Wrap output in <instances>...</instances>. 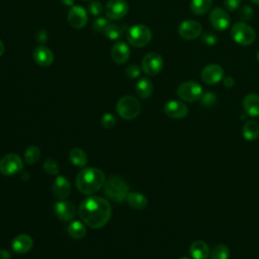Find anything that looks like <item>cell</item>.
<instances>
[{
    "mask_svg": "<svg viewBox=\"0 0 259 259\" xmlns=\"http://www.w3.org/2000/svg\"><path fill=\"white\" fill-rule=\"evenodd\" d=\"M78 214L85 225L92 229H100L110 220L111 207L105 199L89 197L80 204Z\"/></svg>",
    "mask_w": 259,
    "mask_h": 259,
    "instance_id": "cell-1",
    "label": "cell"
},
{
    "mask_svg": "<svg viewBox=\"0 0 259 259\" xmlns=\"http://www.w3.org/2000/svg\"><path fill=\"white\" fill-rule=\"evenodd\" d=\"M127 40L136 48H143L151 42L152 32L144 25H137L127 32Z\"/></svg>",
    "mask_w": 259,
    "mask_h": 259,
    "instance_id": "cell-5",
    "label": "cell"
},
{
    "mask_svg": "<svg viewBox=\"0 0 259 259\" xmlns=\"http://www.w3.org/2000/svg\"><path fill=\"white\" fill-rule=\"evenodd\" d=\"M68 234L69 236L75 239V240H80L83 239L86 235V228L83 223L80 221H73L69 224L68 228Z\"/></svg>",
    "mask_w": 259,
    "mask_h": 259,
    "instance_id": "cell-25",
    "label": "cell"
},
{
    "mask_svg": "<svg viewBox=\"0 0 259 259\" xmlns=\"http://www.w3.org/2000/svg\"><path fill=\"white\" fill-rule=\"evenodd\" d=\"M34 60L41 67H49L54 61V54L47 47L40 46L34 51Z\"/></svg>",
    "mask_w": 259,
    "mask_h": 259,
    "instance_id": "cell-20",
    "label": "cell"
},
{
    "mask_svg": "<svg viewBox=\"0 0 259 259\" xmlns=\"http://www.w3.org/2000/svg\"><path fill=\"white\" fill-rule=\"evenodd\" d=\"M54 210L56 216L65 222H69L74 219L76 215V207L75 206L69 201H59L55 207Z\"/></svg>",
    "mask_w": 259,
    "mask_h": 259,
    "instance_id": "cell-15",
    "label": "cell"
},
{
    "mask_svg": "<svg viewBox=\"0 0 259 259\" xmlns=\"http://www.w3.org/2000/svg\"><path fill=\"white\" fill-rule=\"evenodd\" d=\"M243 137L247 141H255L259 137V125L255 121H248L242 129Z\"/></svg>",
    "mask_w": 259,
    "mask_h": 259,
    "instance_id": "cell-27",
    "label": "cell"
},
{
    "mask_svg": "<svg viewBox=\"0 0 259 259\" xmlns=\"http://www.w3.org/2000/svg\"><path fill=\"white\" fill-rule=\"evenodd\" d=\"M143 71L150 76L158 75L163 69V59L158 53H149L142 60Z\"/></svg>",
    "mask_w": 259,
    "mask_h": 259,
    "instance_id": "cell-9",
    "label": "cell"
},
{
    "mask_svg": "<svg viewBox=\"0 0 259 259\" xmlns=\"http://www.w3.org/2000/svg\"><path fill=\"white\" fill-rule=\"evenodd\" d=\"M116 112L124 120H134L141 112L140 102L131 96L122 98L116 104Z\"/></svg>",
    "mask_w": 259,
    "mask_h": 259,
    "instance_id": "cell-4",
    "label": "cell"
},
{
    "mask_svg": "<svg viewBox=\"0 0 259 259\" xmlns=\"http://www.w3.org/2000/svg\"><path fill=\"white\" fill-rule=\"evenodd\" d=\"M224 85L227 87V88H232L234 85H235V80L233 77L231 76H228L224 79Z\"/></svg>",
    "mask_w": 259,
    "mask_h": 259,
    "instance_id": "cell-42",
    "label": "cell"
},
{
    "mask_svg": "<svg viewBox=\"0 0 259 259\" xmlns=\"http://www.w3.org/2000/svg\"><path fill=\"white\" fill-rule=\"evenodd\" d=\"M61 1L66 6H73L75 0H61Z\"/></svg>",
    "mask_w": 259,
    "mask_h": 259,
    "instance_id": "cell-44",
    "label": "cell"
},
{
    "mask_svg": "<svg viewBox=\"0 0 259 259\" xmlns=\"http://www.w3.org/2000/svg\"><path fill=\"white\" fill-rule=\"evenodd\" d=\"M141 74V68L137 65H131L126 70V75L131 79H136Z\"/></svg>",
    "mask_w": 259,
    "mask_h": 259,
    "instance_id": "cell-38",
    "label": "cell"
},
{
    "mask_svg": "<svg viewBox=\"0 0 259 259\" xmlns=\"http://www.w3.org/2000/svg\"><path fill=\"white\" fill-rule=\"evenodd\" d=\"M253 15H254V11H253L252 7L249 5H244L239 10V16L242 20H245V21L250 20L253 17Z\"/></svg>",
    "mask_w": 259,
    "mask_h": 259,
    "instance_id": "cell-37",
    "label": "cell"
},
{
    "mask_svg": "<svg viewBox=\"0 0 259 259\" xmlns=\"http://www.w3.org/2000/svg\"><path fill=\"white\" fill-rule=\"evenodd\" d=\"M201 77L206 84L215 85L223 80L224 70L220 65L209 64L203 69Z\"/></svg>",
    "mask_w": 259,
    "mask_h": 259,
    "instance_id": "cell-11",
    "label": "cell"
},
{
    "mask_svg": "<svg viewBox=\"0 0 259 259\" xmlns=\"http://www.w3.org/2000/svg\"><path fill=\"white\" fill-rule=\"evenodd\" d=\"M127 203L128 205L134 208V209H144L147 207L148 206V200L147 198L142 195V194H140V193H129L128 197H127Z\"/></svg>",
    "mask_w": 259,
    "mask_h": 259,
    "instance_id": "cell-24",
    "label": "cell"
},
{
    "mask_svg": "<svg viewBox=\"0 0 259 259\" xmlns=\"http://www.w3.org/2000/svg\"><path fill=\"white\" fill-rule=\"evenodd\" d=\"M202 32L203 28L201 23L193 19L182 21L178 28L179 36L187 41H192L199 38L202 35Z\"/></svg>",
    "mask_w": 259,
    "mask_h": 259,
    "instance_id": "cell-10",
    "label": "cell"
},
{
    "mask_svg": "<svg viewBox=\"0 0 259 259\" xmlns=\"http://www.w3.org/2000/svg\"><path fill=\"white\" fill-rule=\"evenodd\" d=\"M154 86L150 79L141 78L136 84V92L141 99H149L153 94Z\"/></svg>",
    "mask_w": 259,
    "mask_h": 259,
    "instance_id": "cell-23",
    "label": "cell"
},
{
    "mask_svg": "<svg viewBox=\"0 0 259 259\" xmlns=\"http://www.w3.org/2000/svg\"><path fill=\"white\" fill-rule=\"evenodd\" d=\"M180 100L187 103H195L202 99L204 90L203 87L195 81H186L181 83L176 90Z\"/></svg>",
    "mask_w": 259,
    "mask_h": 259,
    "instance_id": "cell-7",
    "label": "cell"
},
{
    "mask_svg": "<svg viewBox=\"0 0 259 259\" xmlns=\"http://www.w3.org/2000/svg\"><path fill=\"white\" fill-rule=\"evenodd\" d=\"M213 4V0H192L191 8L197 15H203L207 13Z\"/></svg>",
    "mask_w": 259,
    "mask_h": 259,
    "instance_id": "cell-28",
    "label": "cell"
},
{
    "mask_svg": "<svg viewBox=\"0 0 259 259\" xmlns=\"http://www.w3.org/2000/svg\"><path fill=\"white\" fill-rule=\"evenodd\" d=\"M130 187L121 177L112 176L104 184V193L114 203H123L127 200Z\"/></svg>",
    "mask_w": 259,
    "mask_h": 259,
    "instance_id": "cell-3",
    "label": "cell"
},
{
    "mask_svg": "<svg viewBox=\"0 0 259 259\" xmlns=\"http://www.w3.org/2000/svg\"><path fill=\"white\" fill-rule=\"evenodd\" d=\"M256 59H257V61L259 62V50H258L257 53H256Z\"/></svg>",
    "mask_w": 259,
    "mask_h": 259,
    "instance_id": "cell-47",
    "label": "cell"
},
{
    "mask_svg": "<svg viewBox=\"0 0 259 259\" xmlns=\"http://www.w3.org/2000/svg\"><path fill=\"white\" fill-rule=\"evenodd\" d=\"M70 193H71V184L69 180L62 175H58L52 185V194L54 198L58 201H65Z\"/></svg>",
    "mask_w": 259,
    "mask_h": 259,
    "instance_id": "cell-14",
    "label": "cell"
},
{
    "mask_svg": "<svg viewBox=\"0 0 259 259\" xmlns=\"http://www.w3.org/2000/svg\"><path fill=\"white\" fill-rule=\"evenodd\" d=\"M4 53V44L2 43V41L0 40V57H1Z\"/></svg>",
    "mask_w": 259,
    "mask_h": 259,
    "instance_id": "cell-45",
    "label": "cell"
},
{
    "mask_svg": "<svg viewBox=\"0 0 259 259\" xmlns=\"http://www.w3.org/2000/svg\"><path fill=\"white\" fill-rule=\"evenodd\" d=\"M231 37L235 43L241 46H249L256 39L255 31L247 23L240 21L235 23L231 30Z\"/></svg>",
    "mask_w": 259,
    "mask_h": 259,
    "instance_id": "cell-6",
    "label": "cell"
},
{
    "mask_svg": "<svg viewBox=\"0 0 259 259\" xmlns=\"http://www.w3.org/2000/svg\"><path fill=\"white\" fill-rule=\"evenodd\" d=\"M229 256H230V250L228 246L224 244L216 245L210 250L209 253L210 259H229Z\"/></svg>",
    "mask_w": 259,
    "mask_h": 259,
    "instance_id": "cell-30",
    "label": "cell"
},
{
    "mask_svg": "<svg viewBox=\"0 0 259 259\" xmlns=\"http://www.w3.org/2000/svg\"><path fill=\"white\" fill-rule=\"evenodd\" d=\"M36 39H37V41H38L40 44H44V43H46L47 41H48V34H47L46 31H40V32L37 34Z\"/></svg>",
    "mask_w": 259,
    "mask_h": 259,
    "instance_id": "cell-41",
    "label": "cell"
},
{
    "mask_svg": "<svg viewBox=\"0 0 259 259\" xmlns=\"http://www.w3.org/2000/svg\"><path fill=\"white\" fill-rule=\"evenodd\" d=\"M43 169L45 170V172L47 174H49V175H58L59 171H60L58 162L53 158H48L44 162Z\"/></svg>",
    "mask_w": 259,
    "mask_h": 259,
    "instance_id": "cell-32",
    "label": "cell"
},
{
    "mask_svg": "<svg viewBox=\"0 0 259 259\" xmlns=\"http://www.w3.org/2000/svg\"><path fill=\"white\" fill-rule=\"evenodd\" d=\"M164 112L171 119L181 120L188 114V107L178 101H169L164 105Z\"/></svg>",
    "mask_w": 259,
    "mask_h": 259,
    "instance_id": "cell-16",
    "label": "cell"
},
{
    "mask_svg": "<svg viewBox=\"0 0 259 259\" xmlns=\"http://www.w3.org/2000/svg\"><path fill=\"white\" fill-rule=\"evenodd\" d=\"M241 0H225L224 5L227 8V10L234 11L240 7Z\"/></svg>",
    "mask_w": 259,
    "mask_h": 259,
    "instance_id": "cell-40",
    "label": "cell"
},
{
    "mask_svg": "<svg viewBox=\"0 0 259 259\" xmlns=\"http://www.w3.org/2000/svg\"><path fill=\"white\" fill-rule=\"evenodd\" d=\"M69 159L73 165L77 167H85L87 164V155L80 148H74L69 153Z\"/></svg>",
    "mask_w": 259,
    "mask_h": 259,
    "instance_id": "cell-26",
    "label": "cell"
},
{
    "mask_svg": "<svg viewBox=\"0 0 259 259\" xmlns=\"http://www.w3.org/2000/svg\"><path fill=\"white\" fill-rule=\"evenodd\" d=\"M203 43L206 44L207 46H213L217 43V37L213 33L207 32L203 35Z\"/></svg>",
    "mask_w": 259,
    "mask_h": 259,
    "instance_id": "cell-39",
    "label": "cell"
},
{
    "mask_svg": "<svg viewBox=\"0 0 259 259\" xmlns=\"http://www.w3.org/2000/svg\"><path fill=\"white\" fill-rule=\"evenodd\" d=\"M131 55L129 46L124 42H117L111 49V58L119 65L125 64Z\"/></svg>",
    "mask_w": 259,
    "mask_h": 259,
    "instance_id": "cell-19",
    "label": "cell"
},
{
    "mask_svg": "<svg viewBox=\"0 0 259 259\" xmlns=\"http://www.w3.org/2000/svg\"><path fill=\"white\" fill-rule=\"evenodd\" d=\"M179 259H191V258H188V257H181V258H179Z\"/></svg>",
    "mask_w": 259,
    "mask_h": 259,
    "instance_id": "cell-48",
    "label": "cell"
},
{
    "mask_svg": "<svg viewBox=\"0 0 259 259\" xmlns=\"http://www.w3.org/2000/svg\"><path fill=\"white\" fill-rule=\"evenodd\" d=\"M201 101V105L205 107L213 106L217 102V96L214 92H206L203 94Z\"/></svg>",
    "mask_w": 259,
    "mask_h": 259,
    "instance_id": "cell-33",
    "label": "cell"
},
{
    "mask_svg": "<svg viewBox=\"0 0 259 259\" xmlns=\"http://www.w3.org/2000/svg\"><path fill=\"white\" fill-rule=\"evenodd\" d=\"M129 11V4L125 0H110L106 3L105 13L109 19L123 18Z\"/></svg>",
    "mask_w": 259,
    "mask_h": 259,
    "instance_id": "cell-13",
    "label": "cell"
},
{
    "mask_svg": "<svg viewBox=\"0 0 259 259\" xmlns=\"http://www.w3.org/2000/svg\"><path fill=\"white\" fill-rule=\"evenodd\" d=\"M251 1L255 4H259V0H251Z\"/></svg>",
    "mask_w": 259,
    "mask_h": 259,
    "instance_id": "cell-46",
    "label": "cell"
},
{
    "mask_svg": "<svg viewBox=\"0 0 259 259\" xmlns=\"http://www.w3.org/2000/svg\"><path fill=\"white\" fill-rule=\"evenodd\" d=\"M210 249L208 245L203 240H196L190 247V254L193 259H207L209 257Z\"/></svg>",
    "mask_w": 259,
    "mask_h": 259,
    "instance_id": "cell-21",
    "label": "cell"
},
{
    "mask_svg": "<svg viewBox=\"0 0 259 259\" xmlns=\"http://www.w3.org/2000/svg\"><path fill=\"white\" fill-rule=\"evenodd\" d=\"M68 21L73 28L82 29L88 21L86 10L82 6H72L68 12Z\"/></svg>",
    "mask_w": 259,
    "mask_h": 259,
    "instance_id": "cell-17",
    "label": "cell"
},
{
    "mask_svg": "<svg viewBox=\"0 0 259 259\" xmlns=\"http://www.w3.org/2000/svg\"><path fill=\"white\" fill-rule=\"evenodd\" d=\"M77 190L83 195H93L98 193L105 183V175L100 168L88 167L81 170L76 177Z\"/></svg>",
    "mask_w": 259,
    "mask_h": 259,
    "instance_id": "cell-2",
    "label": "cell"
},
{
    "mask_svg": "<svg viewBox=\"0 0 259 259\" xmlns=\"http://www.w3.org/2000/svg\"><path fill=\"white\" fill-rule=\"evenodd\" d=\"M41 158V150L38 146H30L25 152V161L29 165H34Z\"/></svg>",
    "mask_w": 259,
    "mask_h": 259,
    "instance_id": "cell-29",
    "label": "cell"
},
{
    "mask_svg": "<svg viewBox=\"0 0 259 259\" xmlns=\"http://www.w3.org/2000/svg\"><path fill=\"white\" fill-rule=\"evenodd\" d=\"M101 124L104 129H112L116 124L115 116L111 113H105L102 117Z\"/></svg>",
    "mask_w": 259,
    "mask_h": 259,
    "instance_id": "cell-34",
    "label": "cell"
},
{
    "mask_svg": "<svg viewBox=\"0 0 259 259\" xmlns=\"http://www.w3.org/2000/svg\"><path fill=\"white\" fill-rule=\"evenodd\" d=\"M105 37L109 40L115 41V40H119L123 37L124 35V30L122 27L114 25V23H111V25H108L107 28L105 29L104 33Z\"/></svg>",
    "mask_w": 259,
    "mask_h": 259,
    "instance_id": "cell-31",
    "label": "cell"
},
{
    "mask_svg": "<svg viewBox=\"0 0 259 259\" xmlns=\"http://www.w3.org/2000/svg\"><path fill=\"white\" fill-rule=\"evenodd\" d=\"M88 9H89V12L94 15V16H99L102 12H103V9H104V6H103V3L101 1H98V0H94V1H92L89 6H88Z\"/></svg>",
    "mask_w": 259,
    "mask_h": 259,
    "instance_id": "cell-36",
    "label": "cell"
},
{
    "mask_svg": "<svg viewBox=\"0 0 259 259\" xmlns=\"http://www.w3.org/2000/svg\"><path fill=\"white\" fill-rule=\"evenodd\" d=\"M209 21L215 30L219 32H224L230 27L231 18L226 10L220 7H216L210 10Z\"/></svg>",
    "mask_w": 259,
    "mask_h": 259,
    "instance_id": "cell-12",
    "label": "cell"
},
{
    "mask_svg": "<svg viewBox=\"0 0 259 259\" xmlns=\"http://www.w3.org/2000/svg\"><path fill=\"white\" fill-rule=\"evenodd\" d=\"M23 162L16 154H7L0 159V173L5 176H12L21 172Z\"/></svg>",
    "mask_w": 259,
    "mask_h": 259,
    "instance_id": "cell-8",
    "label": "cell"
},
{
    "mask_svg": "<svg viewBox=\"0 0 259 259\" xmlns=\"http://www.w3.org/2000/svg\"><path fill=\"white\" fill-rule=\"evenodd\" d=\"M243 108L250 116L259 115V96L255 93H249L243 99Z\"/></svg>",
    "mask_w": 259,
    "mask_h": 259,
    "instance_id": "cell-22",
    "label": "cell"
},
{
    "mask_svg": "<svg viewBox=\"0 0 259 259\" xmlns=\"http://www.w3.org/2000/svg\"><path fill=\"white\" fill-rule=\"evenodd\" d=\"M107 26H108V21H107L106 18L99 17V18L94 20L93 25H92V29L98 33H104Z\"/></svg>",
    "mask_w": 259,
    "mask_h": 259,
    "instance_id": "cell-35",
    "label": "cell"
},
{
    "mask_svg": "<svg viewBox=\"0 0 259 259\" xmlns=\"http://www.w3.org/2000/svg\"><path fill=\"white\" fill-rule=\"evenodd\" d=\"M10 253L5 249H0V259H10Z\"/></svg>",
    "mask_w": 259,
    "mask_h": 259,
    "instance_id": "cell-43",
    "label": "cell"
},
{
    "mask_svg": "<svg viewBox=\"0 0 259 259\" xmlns=\"http://www.w3.org/2000/svg\"><path fill=\"white\" fill-rule=\"evenodd\" d=\"M12 249L17 254H26L28 253L34 246V240L27 234H20L16 236L11 242Z\"/></svg>",
    "mask_w": 259,
    "mask_h": 259,
    "instance_id": "cell-18",
    "label": "cell"
}]
</instances>
